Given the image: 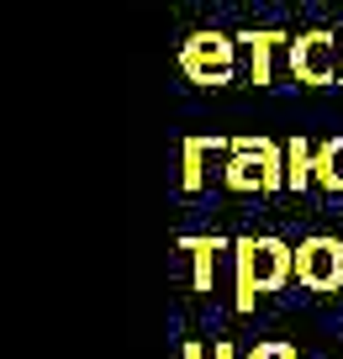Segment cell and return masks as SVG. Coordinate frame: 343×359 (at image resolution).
Here are the masks:
<instances>
[{
    "label": "cell",
    "mask_w": 343,
    "mask_h": 359,
    "mask_svg": "<svg viewBox=\"0 0 343 359\" xmlns=\"http://www.w3.org/2000/svg\"><path fill=\"white\" fill-rule=\"evenodd\" d=\"M238 43L248 48V79H254V85H269V79H275V48H290V37L275 32V27H248Z\"/></svg>",
    "instance_id": "obj_7"
},
{
    "label": "cell",
    "mask_w": 343,
    "mask_h": 359,
    "mask_svg": "<svg viewBox=\"0 0 343 359\" xmlns=\"http://www.w3.org/2000/svg\"><path fill=\"white\" fill-rule=\"evenodd\" d=\"M222 185L243 191V196L285 191V143H275V137H233L227 164H222Z\"/></svg>",
    "instance_id": "obj_2"
},
{
    "label": "cell",
    "mask_w": 343,
    "mask_h": 359,
    "mask_svg": "<svg viewBox=\"0 0 343 359\" xmlns=\"http://www.w3.org/2000/svg\"><path fill=\"white\" fill-rule=\"evenodd\" d=\"M285 64L296 85H332L343 69V37L328 32V27H311V32H296L285 48Z\"/></svg>",
    "instance_id": "obj_3"
},
{
    "label": "cell",
    "mask_w": 343,
    "mask_h": 359,
    "mask_svg": "<svg viewBox=\"0 0 343 359\" xmlns=\"http://www.w3.org/2000/svg\"><path fill=\"white\" fill-rule=\"evenodd\" d=\"M227 238H217V233H185L180 238V254H190V285L196 291H211V280H217V254H227Z\"/></svg>",
    "instance_id": "obj_6"
},
{
    "label": "cell",
    "mask_w": 343,
    "mask_h": 359,
    "mask_svg": "<svg viewBox=\"0 0 343 359\" xmlns=\"http://www.w3.org/2000/svg\"><path fill=\"white\" fill-rule=\"evenodd\" d=\"M311 180H317V191L343 196V137H328V143H317V164H311Z\"/></svg>",
    "instance_id": "obj_10"
},
{
    "label": "cell",
    "mask_w": 343,
    "mask_h": 359,
    "mask_svg": "<svg viewBox=\"0 0 343 359\" xmlns=\"http://www.w3.org/2000/svg\"><path fill=\"white\" fill-rule=\"evenodd\" d=\"M338 85H343V69H338Z\"/></svg>",
    "instance_id": "obj_14"
},
{
    "label": "cell",
    "mask_w": 343,
    "mask_h": 359,
    "mask_svg": "<svg viewBox=\"0 0 343 359\" xmlns=\"http://www.w3.org/2000/svg\"><path fill=\"white\" fill-rule=\"evenodd\" d=\"M296 285L317 296H338L343 291V243L328 233H311L296 243Z\"/></svg>",
    "instance_id": "obj_5"
},
{
    "label": "cell",
    "mask_w": 343,
    "mask_h": 359,
    "mask_svg": "<svg viewBox=\"0 0 343 359\" xmlns=\"http://www.w3.org/2000/svg\"><path fill=\"white\" fill-rule=\"evenodd\" d=\"M211 359H238V344L233 338H217V344H211Z\"/></svg>",
    "instance_id": "obj_13"
},
{
    "label": "cell",
    "mask_w": 343,
    "mask_h": 359,
    "mask_svg": "<svg viewBox=\"0 0 343 359\" xmlns=\"http://www.w3.org/2000/svg\"><path fill=\"white\" fill-rule=\"evenodd\" d=\"M296 280V248L275 233L259 238H233V306L238 312H254L259 296H275Z\"/></svg>",
    "instance_id": "obj_1"
},
{
    "label": "cell",
    "mask_w": 343,
    "mask_h": 359,
    "mask_svg": "<svg viewBox=\"0 0 343 359\" xmlns=\"http://www.w3.org/2000/svg\"><path fill=\"white\" fill-rule=\"evenodd\" d=\"M227 148H233V137H201V133H190L185 143H180V158H185V164H180V185L196 196L201 185H206V158L211 154H227Z\"/></svg>",
    "instance_id": "obj_8"
},
{
    "label": "cell",
    "mask_w": 343,
    "mask_h": 359,
    "mask_svg": "<svg viewBox=\"0 0 343 359\" xmlns=\"http://www.w3.org/2000/svg\"><path fill=\"white\" fill-rule=\"evenodd\" d=\"M243 359H301L296 344H285V338H264V344H254Z\"/></svg>",
    "instance_id": "obj_11"
},
{
    "label": "cell",
    "mask_w": 343,
    "mask_h": 359,
    "mask_svg": "<svg viewBox=\"0 0 343 359\" xmlns=\"http://www.w3.org/2000/svg\"><path fill=\"white\" fill-rule=\"evenodd\" d=\"M311 164H317V143H307V137H290L285 143V191H307V185H317V180H311Z\"/></svg>",
    "instance_id": "obj_9"
},
{
    "label": "cell",
    "mask_w": 343,
    "mask_h": 359,
    "mask_svg": "<svg viewBox=\"0 0 343 359\" xmlns=\"http://www.w3.org/2000/svg\"><path fill=\"white\" fill-rule=\"evenodd\" d=\"M180 69H185V79H196V85H227L233 69H238V37L217 32V27L190 32L185 43H180Z\"/></svg>",
    "instance_id": "obj_4"
},
{
    "label": "cell",
    "mask_w": 343,
    "mask_h": 359,
    "mask_svg": "<svg viewBox=\"0 0 343 359\" xmlns=\"http://www.w3.org/2000/svg\"><path fill=\"white\" fill-rule=\"evenodd\" d=\"M180 359H211V348L196 344V338H185V344H180Z\"/></svg>",
    "instance_id": "obj_12"
}]
</instances>
